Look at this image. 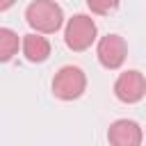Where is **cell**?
Wrapping results in <instances>:
<instances>
[{"label": "cell", "instance_id": "cell-8", "mask_svg": "<svg viewBox=\"0 0 146 146\" xmlns=\"http://www.w3.org/2000/svg\"><path fill=\"white\" fill-rule=\"evenodd\" d=\"M18 46H21L18 34L9 27H0V62H9L18 52Z\"/></svg>", "mask_w": 146, "mask_h": 146}, {"label": "cell", "instance_id": "cell-6", "mask_svg": "<svg viewBox=\"0 0 146 146\" xmlns=\"http://www.w3.org/2000/svg\"><path fill=\"white\" fill-rule=\"evenodd\" d=\"M107 139L110 144L114 146H139L144 135H141V128L137 121H130V119H119L110 125L107 130Z\"/></svg>", "mask_w": 146, "mask_h": 146}, {"label": "cell", "instance_id": "cell-1", "mask_svg": "<svg viewBox=\"0 0 146 146\" xmlns=\"http://www.w3.org/2000/svg\"><path fill=\"white\" fill-rule=\"evenodd\" d=\"M25 21L39 34H52L64 23V11L55 0H34L25 9Z\"/></svg>", "mask_w": 146, "mask_h": 146}, {"label": "cell", "instance_id": "cell-7", "mask_svg": "<svg viewBox=\"0 0 146 146\" xmlns=\"http://www.w3.org/2000/svg\"><path fill=\"white\" fill-rule=\"evenodd\" d=\"M21 48H23L25 59L32 62V64L46 62L48 55H50V41H48L46 36H41L39 32H36V34H25L23 41H21Z\"/></svg>", "mask_w": 146, "mask_h": 146}, {"label": "cell", "instance_id": "cell-9", "mask_svg": "<svg viewBox=\"0 0 146 146\" xmlns=\"http://www.w3.org/2000/svg\"><path fill=\"white\" fill-rule=\"evenodd\" d=\"M87 7H89L94 14L105 16V14H110V11H114V9L119 7V0H87Z\"/></svg>", "mask_w": 146, "mask_h": 146}, {"label": "cell", "instance_id": "cell-2", "mask_svg": "<svg viewBox=\"0 0 146 146\" xmlns=\"http://www.w3.org/2000/svg\"><path fill=\"white\" fill-rule=\"evenodd\" d=\"M87 78L78 66H62L52 78V94L59 100H75L84 94Z\"/></svg>", "mask_w": 146, "mask_h": 146}, {"label": "cell", "instance_id": "cell-3", "mask_svg": "<svg viewBox=\"0 0 146 146\" xmlns=\"http://www.w3.org/2000/svg\"><path fill=\"white\" fill-rule=\"evenodd\" d=\"M64 41L75 52L87 50L96 41V23H94V18L87 16V14H75L73 18H68L66 30H64Z\"/></svg>", "mask_w": 146, "mask_h": 146}, {"label": "cell", "instance_id": "cell-5", "mask_svg": "<svg viewBox=\"0 0 146 146\" xmlns=\"http://www.w3.org/2000/svg\"><path fill=\"white\" fill-rule=\"evenodd\" d=\"M114 94L121 103H139L146 94V80L139 71H125L114 84Z\"/></svg>", "mask_w": 146, "mask_h": 146}, {"label": "cell", "instance_id": "cell-10", "mask_svg": "<svg viewBox=\"0 0 146 146\" xmlns=\"http://www.w3.org/2000/svg\"><path fill=\"white\" fill-rule=\"evenodd\" d=\"M16 0H0V11H7L9 7H14Z\"/></svg>", "mask_w": 146, "mask_h": 146}, {"label": "cell", "instance_id": "cell-4", "mask_svg": "<svg viewBox=\"0 0 146 146\" xmlns=\"http://www.w3.org/2000/svg\"><path fill=\"white\" fill-rule=\"evenodd\" d=\"M96 55H98V62L105 66V68H119L123 62H125V55H128V46L123 41V36L119 34H107L98 41V48H96Z\"/></svg>", "mask_w": 146, "mask_h": 146}]
</instances>
